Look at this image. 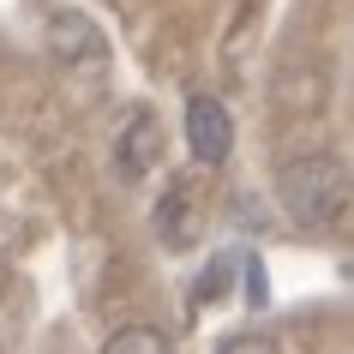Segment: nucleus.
<instances>
[{
    "label": "nucleus",
    "mask_w": 354,
    "mask_h": 354,
    "mask_svg": "<svg viewBox=\"0 0 354 354\" xmlns=\"http://www.w3.org/2000/svg\"><path fill=\"white\" fill-rule=\"evenodd\" d=\"M277 205L300 228H330L354 205V180H348V168L336 162V156H295L277 174Z\"/></svg>",
    "instance_id": "nucleus-1"
},
{
    "label": "nucleus",
    "mask_w": 354,
    "mask_h": 354,
    "mask_svg": "<svg viewBox=\"0 0 354 354\" xmlns=\"http://www.w3.org/2000/svg\"><path fill=\"white\" fill-rule=\"evenodd\" d=\"M187 145H192V156L205 168L228 162V150H234V120H228V109L216 96H192L187 102Z\"/></svg>",
    "instance_id": "nucleus-2"
},
{
    "label": "nucleus",
    "mask_w": 354,
    "mask_h": 354,
    "mask_svg": "<svg viewBox=\"0 0 354 354\" xmlns=\"http://www.w3.org/2000/svg\"><path fill=\"white\" fill-rule=\"evenodd\" d=\"M48 48H55L60 60H102V37H96V24L84 19V12H55Z\"/></svg>",
    "instance_id": "nucleus-3"
},
{
    "label": "nucleus",
    "mask_w": 354,
    "mask_h": 354,
    "mask_svg": "<svg viewBox=\"0 0 354 354\" xmlns=\"http://www.w3.org/2000/svg\"><path fill=\"white\" fill-rule=\"evenodd\" d=\"M114 156H120V174H145V168L162 156V127H156V114H132V127L120 132Z\"/></svg>",
    "instance_id": "nucleus-4"
},
{
    "label": "nucleus",
    "mask_w": 354,
    "mask_h": 354,
    "mask_svg": "<svg viewBox=\"0 0 354 354\" xmlns=\"http://www.w3.org/2000/svg\"><path fill=\"white\" fill-rule=\"evenodd\" d=\"M156 228H162V241H174V246L192 241V187H187V180L168 187V205L156 210Z\"/></svg>",
    "instance_id": "nucleus-5"
},
{
    "label": "nucleus",
    "mask_w": 354,
    "mask_h": 354,
    "mask_svg": "<svg viewBox=\"0 0 354 354\" xmlns=\"http://www.w3.org/2000/svg\"><path fill=\"white\" fill-rule=\"evenodd\" d=\"M102 354H168V336L150 330V324H127L102 342Z\"/></svg>",
    "instance_id": "nucleus-6"
},
{
    "label": "nucleus",
    "mask_w": 354,
    "mask_h": 354,
    "mask_svg": "<svg viewBox=\"0 0 354 354\" xmlns=\"http://www.w3.org/2000/svg\"><path fill=\"white\" fill-rule=\"evenodd\" d=\"M216 354H277V342L270 336H228Z\"/></svg>",
    "instance_id": "nucleus-7"
},
{
    "label": "nucleus",
    "mask_w": 354,
    "mask_h": 354,
    "mask_svg": "<svg viewBox=\"0 0 354 354\" xmlns=\"http://www.w3.org/2000/svg\"><path fill=\"white\" fill-rule=\"evenodd\" d=\"M246 295H252V306H264V270H259V259H246Z\"/></svg>",
    "instance_id": "nucleus-8"
},
{
    "label": "nucleus",
    "mask_w": 354,
    "mask_h": 354,
    "mask_svg": "<svg viewBox=\"0 0 354 354\" xmlns=\"http://www.w3.org/2000/svg\"><path fill=\"white\" fill-rule=\"evenodd\" d=\"M228 288V259L216 264V270H205V282H198V295H223Z\"/></svg>",
    "instance_id": "nucleus-9"
}]
</instances>
